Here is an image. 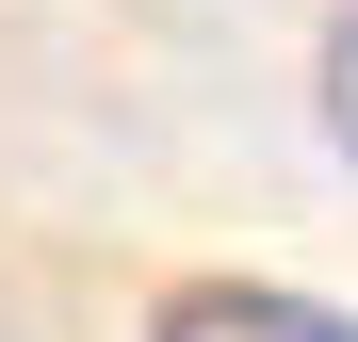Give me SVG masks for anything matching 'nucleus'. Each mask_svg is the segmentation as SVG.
I'll return each mask as SVG.
<instances>
[{"label":"nucleus","instance_id":"f257e3e1","mask_svg":"<svg viewBox=\"0 0 358 342\" xmlns=\"http://www.w3.org/2000/svg\"><path fill=\"white\" fill-rule=\"evenodd\" d=\"M147 342H358V310L277 294V277H179V294L147 310Z\"/></svg>","mask_w":358,"mask_h":342},{"label":"nucleus","instance_id":"f03ea898","mask_svg":"<svg viewBox=\"0 0 358 342\" xmlns=\"http://www.w3.org/2000/svg\"><path fill=\"white\" fill-rule=\"evenodd\" d=\"M326 131H342V163H358V17L326 33Z\"/></svg>","mask_w":358,"mask_h":342}]
</instances>
